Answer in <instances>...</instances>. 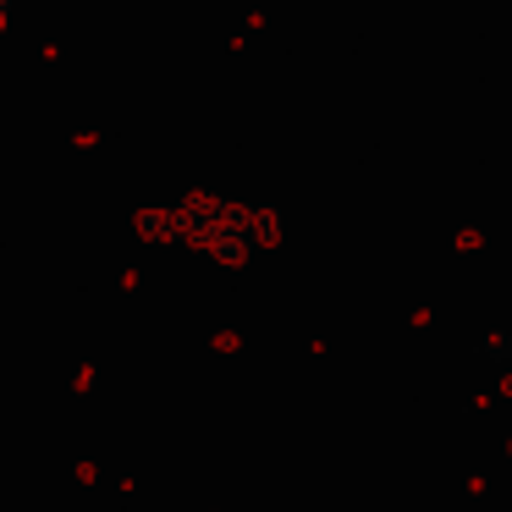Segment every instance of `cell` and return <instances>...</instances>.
<instances>
[{
  "label": "cell",
  "mask_w": 512,
  "mask_h": 512,
  "mask_svg": "<svg viewBox=\"0 0 512 512\" xmlns=\"http://www.w3.org/2000/svg\"><path fill=\"white\" fill-rule=\"evenodd\" d=\"M479 358H490V364H512V331H490L485 342L474 347Z\"/></svg>",
  "instance_id": "6da1fadb"
}]
</instances>
